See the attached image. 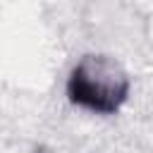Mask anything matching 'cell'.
<instances>
[{
    "label": "cell",
    "instance_id": "6da1fadb",
    "mask_svg": "<svg viewBox=\"0 0 153 153\" xmlns=\"http://www.w3.org/2000/svg\"><path fill=\"white\" fill-rule=\"evenodd\" d=\"M131 79L122 62L105 53L84 55L69 72L67 98L81 110L115 115L129 98Z\"/></svg>",
    "mask_w": 153,
    "mask_h": 153
}]
</instances>
